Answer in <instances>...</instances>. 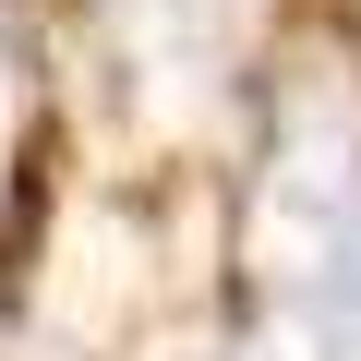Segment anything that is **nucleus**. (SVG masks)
Here are the masks:
<instances>
[{
  "label": "nucleus",
  "instance_id": "obj_1",
  "mask_svg": "<svg viewBox=\"0 0 361 361\" xmlns=\"http://www.w3.org/2000/svg\"><path fill=\"white\" fill-rule=\"evenodd\" d=\"M289 301L325 361H361V180H313L289 217Z\"/></svg>",
  "mask_w": 361,
  "mask_h": 361
}]
</instances>
